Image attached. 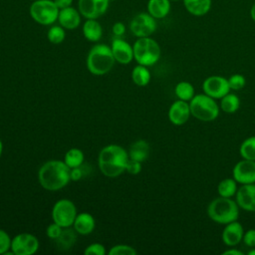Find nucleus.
<instances>
[{"instance_id": "f257e3e1", "label": "nucleus", "mask_w": 255, "mask_h": 255, "mask_svg": "<svg viewBox=\"0 0 255 255\" xmlns=\"http://www.w3.org/2000/svg\"><path fill=\"white\" fill-rule=\"evenodd\" d=\"M38 179L44 189L57 191L70 182V167L61 160H48L40 167Z\"/></svg>"}, {"instance_id": "f03ea898", "label": "nucleus", "mask_w": 255, "mask_h": 255, "mask_svg": "<svg viewBox=\"0 0 255 255\" xmlns=\"http://www.w3.org/2000/svg\"><path fill=\"white\" fill-rule=\"evenodd\" d=\"M128 160V152L119 144H109L102 148L98 157L101 172L107 177H118L124 171Z\"/></svg>"}, {"instance_id": "7ed1b4c3", "label": "nucleus", "mask_w": 255, "mask_h": 255, "mask_svg": "<svg viewBox=\"0 0 255 255\" xmlns=\"http://www.w3.org/2000/svg\"><path fill=\"white\" fill-rule=\"evenodd\" d=\"M115 58L111 47L106 44L94 45L87 56V68L96 76L108 74L115 65Z\"/></svg>"}, {"instance_id": "20e7f679", "label": "nucleus", "mask_w": 255, "mask_h": 255, "mask_svg": "<svg viewBox=\"0 0 255 255\" xmlns=\"http://www.w3.org/2000/svg\"><path fill=\"white\" fill-rule=\"evenodd\" d=\"M207 215L212 221L225 225L238 219L239 206L231 197L219 196L208 204Z\"/></svg>"}, {"instance_id": "39448f33", "label": "nucleus", "mask_w": 255, "mask_h": 255, "mask_svg": "<svg viewBox=\"0 0 255 255\" xmlns=\"http://www.w3.org/2000/svg\"><path fill=\"white\" fill-rule=\"evenodd\" d=\"M133 59L137 64L146 67L158 62L161 55L159 44L150 37L137 38L132 45Z\"/></svg>"}, {"instance_id": "423d86ee", "label": "nucleus", "mask_w": 255, "mask_h": 255, "mask_svg": "<svg viewBox=\"0 0 255 255\" xmlns=\"http://www.w3.org/2000/svg\"><path fill=\"white\" fill-rule=\"evenodd\" d=\"M189 108L191 116L201 122H212L219 115V106L215 99L206 94L194 95L189 101Z\"/></svg>"}, {"instance_id": "0eeeda50", "label": "nucleus", "mask_w": 255, "mask_h": 255, "mask_svg": "<svg viewBox=\"0 0 255 255\" xmlns=\"http://www.w3.org/2000/svg\"><path fill=\"white\" fill-rule=\"evenodd\" d=\"M60 9L53 0H34L29 7L31 18L43 26H51L58 20Z\"/></svg>"}, {"instance_id": "6e6552de", "label": "nucleus", "mask_w": 255, "mask_h": 255, "mask_svg": "<svg viewBox=\"0 0 255 255\" xmlns=\"http://www.w3.org/2000/svg\"><path fill=\"white\" fill-rule=\"evenodd\" d=\"M77 214L78 212L75 203L67 198L58 200L52 208L53 222L59 224L63 228L73 226Z\"/></svg>"}, {"instance_id": "1a4fd4ad", "label": "nucleus", "mask_w": 255, "mask_h": 255, "mask_svg": "<svg viewBox=\"0 0 255 255\" xmlns=\"http://www.w3.org/2000/svg\"><path fill=\"white\" fill-rule=\"evenodd\" d=\"M156 19L147 12L137 13L129 23V30L136 38L150 37L156 30Z\"/></svg>"}, {"instance_id": "9d476101", "label": "nucleus", "mask_w": 255, "mask_h": 255, "mask_svg": "<svg viewBox=\"0 0 255 255\" xmlns=\"http://www.w3.org/2000/svg\"><path fill=\"white\" fill-rule=\"evenodd\" d=\"M38 238L31 233H19L12 238L11 250L14 255H33L39 249Z\"/></svg>"}, {"instance_id": "9b49d317", "label": "nucleus", "mask_w": 255, "mask_h": 255, "mask_svg": "<svg viewBox=\"0 0 255 255\" xmlns=\"http://www.w3.org/2000/svg\"><path fill=\"white\" fill-rule=\"evenodd\" d=\"M202 90L204 94L215 100L221 99L230 92L228 79L221 76H210L204 80Z\"/></svg>"}, {"instance_id": "f8f14e48", "label": "nucleus", "mask_w": 255, "mask_h": 255, "mask_svg": "<svg viewBox=\"0 0 255 255\" xmlns=\"http://www.w3.org/2000/svg\"><path fill=\"white\" fill-rule=\"evenodd\" d=\"M110 0H78V10L86 19H98L108 11Z\"/></svg>"}, {"instance_id": "ddd939ff", "label": "nucleus", "mask_w": 255, "mask_h": 255, "mask_svg": "<svg viewBox=\"0 0 255 255\" xmlns=\"http://www.w3.org/2000/svg\"><path fill=\"white\" fill-rule=\"evenodd\" d=\"M232 175L237 183H255V160L243 158L238 161L233 167Z\"/></svg>"}, {"instance_id": "4468645a", "label": "nucleus", "mask_w": 255, "mask_h": 255, "mask_svg": "<svg viewBox=\"0 0 255 255\" xmlns=\"http://www.w3.org/2000/svg\"><path fill=\"white\" fill-rule=\"evenodd\" d=\"M111 49L116 62L120 64L128 65L133 60L132 46L121 37H116L113 40Z\"/></svg>"}, {"instance_id": "2eb2a0df", "label": "nucleus", "mask_w": 255, "mask_h": 255, "mask_svg": "<svg viewBox=\"0 0 255 255\" xmlns=\"http://www.w3.org/2000/svg\"><path fill=\"white\" fill-rule=\"evenodd\" d=\"M235 195L239 208L255 212V183L241 184Z\"/></svg>"}, {"instance_id": "dca6fc26", "label": "nucleus", "mask_w": 255, "mask_h": 255, "mask_svg": "<svg viewBox=\"0 0 255 255\" xmlns=\"http://www.w3.org/2000/svg\"><path fill=\"white\" fill-rule=\"evenodd\" d=\"M190 114L189 103L182 100H177L171 104L168 110V120L175 126L184 125L188 120Z\"/></svg>"}, {"instance_id": "f3484780", "label": "nucleus", "mask_w": 255, "mask_h": 255, "mask_svg": "<svg viewBox=\"0 0 255 255\" xmlns=\"http://www.w3.org/2000/svg\"><path fill=\"white\" fill-rule=\"evenodd\" d=\"M243 235H244L243 226L237 220H235L225 224V227L222 231L221 238L225 245L233 247L242 241Z\"/></svg>"}, {"instance_id": "a211bd4d", "label": "nucleus", "mask_w": 255, "mask_h": 255, "mask_svg": "<svg viewBox=\"0 0 255 255\" xmlns=\"http://www.w3.org/2000/svg\"><path fill=\"white\" fill-rule=\"evenodd\" d=\"M82 17L83 16L78 9L70 6L60 9L57 21L66 30H74L80 26Z\"/></svg>"}, {"instance_id": "6ab92c4d", "label": "nucleus", "mask_w": 255, "mask_h": 255, "mask_svg": "<svg viewBox=\"0 0 255 255\" xmlns=\"http://www.w3.org/2000/svg\"><path fill=\"white\" fill-rule=\"evenodd\" d=\"M73 226L76 233H79L81 235L91 234L96 226L95 218L89 212L79 213L75 218Z\"/></svg>"}, {"instance_id": "aec40b11", "label": "nucleus", "mask_w": 255, "mask_h": 255, "mask_svg": "<svg viewBox=\"0 0 255 255\" xmlns=\"http://www.w3.org/2000/svg\"><path fill=\"white\" fill-rule=\"evenodd\" d=\"M171 9L170 0H148L146 4V12L156 20L165 18Z\"/></svg>"}, {"instance_id": "412c9836", "label": "nucleus", "mask_w": 255, "mask_h": 255, "mask_svg": "<svg viewBox=\"0 0 255 255\" xmlns=\"http://www.w3.org/2000/svg\"><path fill=\"white\" fill-rule=\"evenodd\" d=\"M182 3L185 10L195 17L206 15L212 6V0H182Z\"/></svg>"}, {"instance_id": "4be33fe9", "label": "nucleus", "mask_w": 255, "mask_h": 255, "mask_svg": "<svg viewBox=\"0 0 255 255\" xmlns=\"http://www.w3.org/2000/svg\"><path fill=\"white\" fill-rule=\"evenodd\" d=\"M84 37L90 42H98L103 36V28L97 19H86L82 27Z\"/></svg>"}, {"instance_id": "5701e85b", "label": "nucleus", "mask_w": 255, "mask_h": 255, "mask_svg": "<svg viewBox=\"0 0 255 255\" xmlns=\"http://www.w3.org/2000/svg\"><path fill=\"white\" fill-rule=\"evenodd\" d=\"M148 155H149V144L144 139H138L134 141L129 147L128 157L133 160L143 162L144 160L147 159Z\"/></svg>"}, {"instance_id": "b1692460", "label": "nucleus", "mask_w": 255, "mask_h": 255, "mask_svg": "<svg viewBox=\"0 0 255 255\" xmlns=\"http://www.w3.org/2000/svg\"><path fill=\"white\" fill-rule=\"evenodd\" d=\"M131 80L138 87L146 86L150 81V73L146 66L136 65L131 72Z\"/></svg>"}, {"instance_id": "393cba45", "label": "nucleus", "mask_w": 255, "mask_h": 255, "mask_svg": "<svg viewBox=\"0 0 255 255\" xmlns=\"http://www.w3.org/2000/svg\"><path fill=\"white\" fill-rule=\"evenodd\" d=\"M85 159V155L84 152L82 151V149L77 148V147H73L70 148L64 156V162L70 167V168H74V167H80Z\"/></svg>"}, {"instance_id": "a878e982", "label": "nucleus", "mask_w": 255, "mask_h": 255, "mask_svg": "<svg viewBox=\"0 0 255 255\" xmlns=\"http://www.w3.org/2000/svg\"><path fill=\"white\" fill-rule=\"evenodd\" d=\"M240 107V100L237 95L233 93H228L223 98H221L220 109L226 114L235 113Z\"/></svg>"}, {"instance_id": "bb28decb", "label": "nucleus", "mask_w": 255, "mask_h": 255, "mask_svg": "<svg viewBox=\"0 0 255 255\" xmlns=\"http://www.w3.org/2000/svg\"><path fill=\"white\" fill-rule=\"evenodd\" d=\"M237 189V181L234 178H224L217 186L219 196L223 197H232L236 194Z\"/></svg>"}, {"instance_id": "cd10ccee", "label": "nucleus", "mask_w": 255, "mask_h": 255, "mask_svg": "<svg viewBox=\"0 0 255 255\" xmlns=\"http://www.w3.org/2000/svg\"><path fill=\"white\" fill-rule=\"evenodd\" d=\"M174 93L178 100L190 101L194 97V88L189 82H179L174 88Z\"/></svg>"}, {"instance_id": "c85d7f7f", "label": "nucleus", "mask_w": 255, "mask_h": 255, "mask_svg": "<svg viewBox=\"0 0 255 255\" xmlns=\"http://www.w3.org/2000/svg\"><path fill=\"white\" fill-rule=\"evenodd\" d=\"M239 153L244 159L255 160V135L247 137L239 147Z\"/></svg>"}, {"instance_id": "c756f323", "label": "nucleus", "mask_w": 255, "mask_h": 255, "mask_svg": "<svg viewBox=\"0 0 255 255\" xmlns=\"http://www.w3.org/2000/svg\"><path fill=\"white\" fill-rule=\"evenodd\" d=\"M66 29L63 28L60 24L59 25H53L49 28L47 32V38L48 41L52 44L58 45L61 44L65 38H66Z\"/></svg>"}, {"instance_id": "7c9ffc66", "label": "nucleus", "mask_w": 255, "mask_h": 255, "mask_svg": "<svg viewBox=\"0 0 255 255\" xmlns=\"http://www.w3.org/2000/svg\"><path fill=\"white\" fill-rule=\"evenodd\" d=\"M75 229L72 230L70 229V227L65 228V230L62 231L61 235L56 239V241L58 242L59 245L65 247V248H69L71 247L74 242L76 241V234H75Z\"/></svg>"}, {"instance_id": "2f4dec72", "label": "nucleus", "mask_w": 255, "mask_h": 255, "mask_svg": "<svg viewBox=\"0 0 255 255\" xmlns=\"http://www.w3.org/2000/svg\"><path fill=\"white\" fill-rule=\"evenodd\" d=\"M110 255H135L136 250L129 245L127 244H118L113 246L110 251Z\"/></svg>"}, {"instance_id": "473e14b6", "label": "nucleus", "mask_w": 255, "mask_h": 255, "mask_svg": "<svg viewBox=\"0 0 255 255\" xmlns=\"http://www.w3.org/2000/svg\"><path fill=\"white\" fill-rule=\"evenodd\" d=\"M228 84L230 87V90L233 91H239L242 90L246 84V80L244 76L240 74H234L228 79Z\"/></svg>"}, {"instance_id": "72a5a7b5", "label": "nucleus", "mask_w": 255, "mask_h": 255, "mask_svg": "<svg viewBox=\"0 0 255 255\" xmlns=\"http://www.w3.org/2000/svg\"><path fill=\"white\" fill-rule=\"evenodd\" d=\"M11 241L12 239L9 234L5 230L0 229V255H4L11 249Z\"/></svg>"}, {"instance_id": "f704fd0d", "label": "nucleus", "mask_w": 255, "mask_h": 255, "mask_svg": "<svg viewBox=\"0 0 255 255\" xmlns=\"http://www.w3.org/2000/svg\"><path fill=\"white\" fill-rule=\"evenodd\" d=\"M85 255H105L106 248L101 243H92L84 250Z\"/></svg>"}, {"instance_id": "c9c22d12", "label": "nucleus", "mask_w": 255, "mask_h": 255, "mask_svg": "<svg viewBox=\"0 0 255 255\" xmlns=\"http://www.w3.org/2000/svg\"><path fill=\"white\" fill-rule=\"evenodd\" d=\"M62 231H63V227H61L59 224L53 222V223H51V224L47 227V229H46V234H47V236H48L50 239L56 240V239L61 235Z\"/></svg>"}, {"instance_id": "e433bc0d", "label": "nucleus", "mask_w": 255, "mask_h": 255, "mask_svg": "<svg viewBox=\"0 0 255 255\" xmlns=\"http://www.w3.org/2000/svg\"><path fill=\"white\" fill-rule=\"evenodd\" d=\"M140 170H141V162L133 160L128 157V163L126 166V171H128V173H130L132 175H135V174L139 173Z\"/></svg>"}, {"instance_id": "4c0bfd02", "label": "nucleus", "mask_w": 255, "mask_h": 255, "mask_svg": "<svg viewBox=\"0 0 255 255\" xmlns=\"http://www.w3.org/2000/svg\"><path fill=\"white\" fill-rule=\"evenodd\" d=\"M243 242L248 247H255V229L247 230L243 235Z\"/></svg>"}, {"instance_id": "58836bf2", "label": "nucleus", "mask_w": 255, "mask_h": 255, "mask_svg": "<svg viewBox=\"0 0 255 255\" xmlns=\"http://www.w3.org/2000/svg\"><path fill=\"white\" fill-rule=\"evenodd\" d=\"M112 32L115 37H122L126 33V26L122 22H116L112 27Z\"/></svg>"}, {"instance_id": "ea45409f", "label": "nucleus", "mask_w": 255, "mask_h": 255, "mask_svg": "<svg viewBox=\"0 0 255 255\" xmlns=\"http://www.w3.org/2000/svg\"><path fill=\"white\" fill-rule=\"evenodd\" d=\"M83 176V172L82 169L80 167H74V168H70V177L71 180L77 181L79 179H81Z\"/></svg>"}, {"instance_id": "a19ab883", "label": "nucleus", "mask_w": 255, "mask_h": 255, "mask_svg": "<svg viewBox=\"0 0 255 255\" xmlns=\"http://www.w3.org/2000/svg\"><path fill=\"white\" fill-rule=\"evenodd\" d=\"M59 9L67 8L73 5L74 0H53Z\"/></svg>"}, {"instance_id": "79ce46f5", "label": "nucleus", "mask_w": 255, "mask_h": 255, "mask_svg": "<svg viewBox=\"0 0 255 255\" xmlns=\"http://www.w3.org/2000/svg\"><path fill=\"white\" fill-rule=\"evenodd\" d=\"M223 255H243L244 253L239 250V249H236V248H231V249H227L225 251L222 252Z\"/></svg>"}, {"instance_id": "37998d69", "label": "nucleus", "mask_w": 255, "mask_h": 255, "mask_svg": "<svg viewBox=\"0 0 255 255\" xmlns=\"http://www.w3.org/2000/svg\"><path fill=\"white\" fill-rule=\"evenodd\" d=\"M250 18L255 23V2L252 4V6L250 8Z\"/></svg>"}, {"instance_id": "c03bdc74", "label": "nucleus", "mask_w": 255, "mask_h": 255, "mask_svg": "<svg viewBox=\"0 0 255 255\" xmlns=\"http://www.w3.org/2000/svg\"><path fill=\"white\" fill-rule=\"evenodd\" d=\"M249 255H255V247H252V249L250 251H248Z\"/></svg>"}, {"instance_id": "a18cd8bd", "label": "nucleus", "mask_w": 255, "mask_h": 255, "mask_svg": "<svg viewBox=\"0 0 255 255\" xmlns=\"http://www.w3.org/2000/svg\"><path fill=\"white\" fill-rule=\"evenodd\" d=\"M2 151H3V143H2V141H1V139H0V156H1V154H2Z\"/></svg>"}, {"instance_id": "49530a36", "label": "nucleus", "mask_w": 255, "mask_h": 255, "mask_svg": "<svg viewBox=\"0 0 255 255\" xmlns=\"http://www.w3.org/2000/svg\"><path fill=\"white\" fill-rule=\"evenodd\" d=\"M170 1L172 2V1H180V0H170Z\"/></svg>"}, {"instance_id": "de8ad7c7", "label": "nucleus", "mask_w": 255, "mask_h": 255, "mask_svg": "<svg viewBox=\"0 0 255 255\" xmlns=\"http://www.w3.org/2000/svg\"><path fill=\"white\" fill-rule=\"evenodd\" d=\"M112 1H115V0H110V2H112Z\"/></svg>"}, {"instance_id": "09e8293b", "label": "nucleus", "mask_w": 255, "mask_h": 255, "mask_svg": "<svg viewBox=\"0 0 255 255\" xmlns=\"http://www.w3.org/2000/svg\"><path fill=\"white\" fill-rule=\"evenodd\" d=\"M30 1H34V0H30Z\"/></svg>"}]
</instances>
